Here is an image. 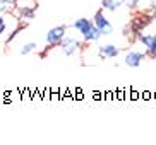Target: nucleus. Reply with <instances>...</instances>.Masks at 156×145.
<instances>
[{
	"label": "nucleus",
	"instance_id": "13",
	"mask_svg": "<svg viewBox=\"0 0 156 145\" xmlns=\"http://www.w3.org/2000/svg\"><path fill=\"white\" fill-rule=\"evenodd\" d=\"M154 39H156V34H154Z\"/></svg>",
	"mask_w": 156,
	"mask_h": 145
},
{
	"label": "nucleus",
	"instance_id": "9",
	"mask_svg": "<svg viewBox=\"0 0 156 145\" xmlns=\"http://www.w3.org/2000/svg\"><path fill=\"white\" fill-rule=\"evenodd\" d=\"M38 48V45L36 43H26V45L21 48V55H29V53H33V51Z\"/></svg>",
	"mask_w": 156,
	"mask_h": 145
},
{
	"label": "nucleus",
	"instance_id": "5",
	"mask_svg": "<svg viewBox=\"0 0 156 145\" xmlns=\"http://www.w3.org/2000/svg\"><path fill=\"white\" fill-rule=\"evenodd\" d=\"M60 45V48H62V51H64L67 56H70V55H74L76 53V50L79 48V43L74 38H64V39L58 43Z\"/></svg>",
	"mask_w": 156,
	"mask_h": 145
},
{
	"label": "nucleus",
	"instance_id": "8",
	"mask_svg": "<svg viewBox=\"0 0 156 145\" xmlns=\"http://www.w3.org/2000/svg\"><path fill=\"white\" fill-rule=\"evenodd\" d=\"M101 4H103V9L106 10H117L122 5L120 0H101Z\"/></svg>",
	"mask_w": 156,
	"mask_h": 145
},
{
	"label": "nucleus",
	"instance_id": "12",
	"mask_svg": "<svg viewBox=\"0 0 156 145\" xmlns=\"http://www.w3.org/2000/svg\"><path fill=\"white\" fill-rule=\"evenodd\" d=\"M153 19L156 21V9H154V14H153Z\"/></svg>",
	"mask_w": 156,
	"mask_h": 145
},
{
	"label": "nucleus",
	"instance_id": "11",
	"mask_svg": "<svg viewBox=\"0 0 156 145\" xmlns=\"http://www.w3.org/2000/svg\"><path fill=\"white\" fill-rule=\"evenodd\" d=\"M5 29H7V24H5V17H2L0 15V36L5 32Z\"/></svg>",
	"mask_w": 156,
	"mask_h": 145
},
{
	"label": "nucleus",
	"instance_id": "10",
	"mask_svg": "<svg viewBox=\"0 0 156 145\" xmlns=\"http://www.w3.org/2000/svg\"><path fill=\"white\" fill-rule=\"evenodd\" d=\"M120 2H122V5H125L129 9H134V7L139 5V0H120Z\"/></svg>",
	"mask_w": 156,
	"mask_h": 145
},
{
	"label": "nucleus",
	"instance_id": "2",
	"mask_svg": "<svg viewBox=\"0 0 156 145\" xmlns=\"http://www.w3.org/2000/svg\"><path fill=\"white\" fill-rule=\"evenodd\" d=\"M93 24L96 26V29L100 31L101 36H103V34H112V32H113V27H112V24H110V22H108V19L105 17L103 10H98V12L94 14Z\"/></svg>",
	"mask_w": 156,
	"mask_h": 145
},
{
	"label": "nucleus",
	"instance_id": "3",
	"mask_svg": "<svg viewBox=\"0 0 156 145\" xmlns=\"http://www.w3.org/2000/svg\"><path fill=\"white\" fill-rule=\"evenodd\" d=\"M65 26H57V27H51L50 31L46 32V43L48 45H58L60 41L65 38Z\"/></svg>",
	"mask_w": 156,
	"mask_h": 145
},
{
	"label": "nucleus",
	"instance_id": "1",
	"mask_svg": "<svg viewBox=\"0 0 156 145\" xmlns=\"http://www.w3.org/2000/svg\"><path fill=\"white\" fill-rule=\"evenodd\" d=\"M74 29L81 32L86 41H98L101 36L100 31L96 29V26L93 24V21H89V19H86V17L77 19V21L74 22Z\"/></svg>",
	"mask_w": 156,
	"mask_h": 145
},
{
	"label": "nucleus",
	"instance_id": "6",
	"mask_svg": "<svg viewBox=\"0 0 156 145\" xmlns=\"http://www.w3.org/2000/svg\"><path fill=\"white\" fill-rule=\"evenodd\" d=\"M142 60H144V53H141V51H129L125 55V65L127 67H132V68L139 67Z\"/></svg>",
	"mask_w": 156,
	"mask_h": 145
},
{
	"label": "nucleus",
	"instance_id": "7",
	"mask_svg": "<svg viewBox=\"0 0 156 145\" xmlns=\"http://www.w3.org/2000/svg\"><path fill=\"white\" fill-rule=\"evenodd\" d=\"M98 51H100V55L103 58H115V56L120 53V50L115 45H103V46L98 48Z\"/></svg>",
	"mask_w": 156,
	"mask_h": 145
},
{
	"label": "nucleus",
	"instance_id": "4",
	"mask_svg": "<svg viewBox=\"0 0 156 145\" xmlns=\"http://www.w3.org/2000/svg\"><path fill=\"white\" fill-rule=\"evenodd\" d=\"M139 41L146 46L149 56H151V58H156V39H154V34H139Z\"/></svg>",
	"mask_w": 156,
	"mask_h": 145
}]
</instances>
